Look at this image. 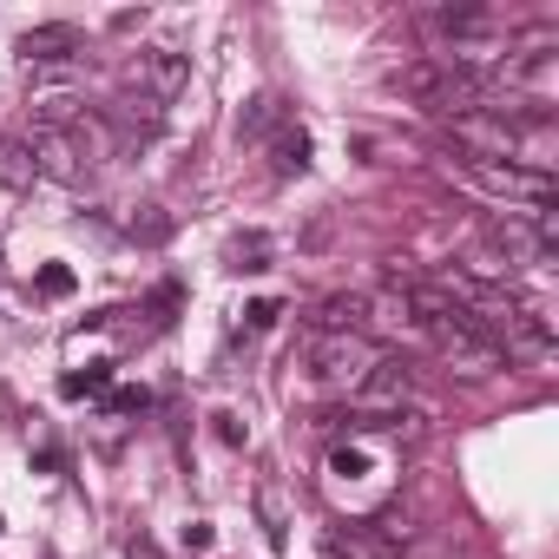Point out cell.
I'll return each instance as SVG.
<instances>
[{"label":"cell","mask_w":559,"mask_h":559,"mask_svg":"<svg viewBox=\"0 0 559 559\" xmlns=\"http://www.w3.org/2000/svg\"><path fill=\"white\" fill-rule=\"evenodd\" d=\"M454 145L467 152V165H513L520 145H526V132L507 112L474 106V112H454Z\"/></svg>","instance_id":"cell-3"},{"label":"cell","mask_w":559,"mask_h":559,"mask_svg":"<svg viewBox=\"0 0 559 559\" xmlns=\"http://www.w3.org/2000/svg\"><path fill=\"white\" fill-rule=\"evenodd\" d=\"M428 336H435L441 362H448V369H461V376H493V369L507 362V356H500V349H493L474 323H467V310H461V317H441Z\"/></svg>","instance_id":"cell-4"},{"label":"cell","mask_w":559,"mask_h":559,"mask_svg":"<svg viewBox=\"0 0 559 559\" xmlns=\"http://www.w3.org/2000/svg\"><path fill=\"white\" fill-rule=\"evenodd\" d=\"M27 67H67V60H80L86 53V34L73 27V21H40V27H27L21 34V47H14Z\"/></svg>","instance_id":"cell-7"},{"label":"cell","mask_w":559,"mask_h":559,"mask_svg":"<svg viewBox=\"0 0 559 559\" xmlns=\"http://www.w3.org/2000/svg\"><path fill=\"white\" fill-rule=\"evenodd\" d=\"M467 185L507 204H552V178L539 165H467Z\"/></svg>","instance_id":"cell-6"},{"label":"cell","mask_w":559,"mask_h":559,"mask_svg":"<svg viewBox=\"0 0 559 559\" xmlns=\"http://www.w3.org/2000/svg\"><path fill=\"white\" fill-rule=\"evenodd\" d=\"M376 356L362 349V336H310V376L323 382H356Z\"/></svg>","instance_id":"cell-9"},{"label":"cell","mask_w":559,"mask_h":559,"mask_svg":"<svg viewBox=\"0 0 559 559\" xmlns=\"http://www.w3.org/2000/svg\"><path fill=\"white\" fill-rule=\"evenodd\" d=\"M132 237H145V243H165V237H171V217H165L158 204H139V217H132Z\"/></svg>","instance_id":"cell-17"},{"label":"cell","mask_w":559,"mask_h":559,"mask_svg":"<svg viewBox=\"0 0 559 559\" xmlns=\"http://www.w3.org/2000/svg\"><path fill=\"white\" fill-rule=\"evenodd\" d=\"M34 178H40V165L27 152V139H0V185H8V191H34Z\"/></svg>","instance_id":"cell-12"},{"label":"cell","mask_w":559,"mask_h":559,"mask_svg":"<svg viewBox=\"0 0 559 559\" xmlns=\"http://www.w3.org/2000/svg\"><path fill=\"white\" fill-rule=\"evenodd\" d=\"M145 402H152V395H145V389H119V395H112V408H119V415H139V408H145Z\"/></svg>","instance_id":"cell-20"},{"label":"cell","mask_w":559,"mask_h":559,"mask_svg":"<svg viewBox=\"0 0 559 559\" xmlns=\"http://www.w3.org/2000/svg\"><path fill=\"white\" fill-rule=\"evenodd\" d=\"M27 152H34V165H40V171H53V178H67V185H80V178L93 171V165H86V152H80V139H73L67 126H34Z\"/></svg>","instance_id":"cell-8"},{"label":"cell","mask_w":559,"mask_h":559,"mask_svg":"<svg viewBox=\"0 0 559 559\" xmlns=\"http://www.w3.org/2000/svg\"><path fill=\"white\" fill-rule=\"evenodd\" d=\"M257 513H263V533H270V546H284L290 520H284V500H276V487H270V480L257 487Z\"/></svg>","instance_id":"cell-15"},{"label":"cell","mask_w":559,"mask_h":559,"mask_svg":"<svg viewBox=\"0 0 559 559\" xmlns=\"http://www.w3.org/2000/svg\"><path fill=\"white\" fill-rule=\"evenodd\" d=\"M73 284H80V276H73L67 263H47V270H40V297H73Z\"/></svg>","instance_id":"cell-18"},{"label":"cell","mask_w":559,"mask_h":559,"mask_svg":"<svg viewBox=\"0 0 559 559\" xmlns=\"http://www.w3.org/2000/svg\"><path fill=\"white\" fill-rule=\"evenodd\" d=\"M389 86H395L402 99H415V106H435V112H474V106L493 93L474 60H448V53H428V60L402 67Z\"/></svg>","instance_id":"cell-1"},{"label":"cell","mask_w":559,"mask_h":559,"mask_svg":"<svg viewBox=\"0 0 559 559\" xmlns=\"http://www.w3.org/2000/svg\"><path fill=\"white\" fill-rule=\"evenodd\" d=\"M126 86L139 93L145 119H158V112L191 86V67H185V53H171V47H139L132 67H126Z\"/></svg>","instance_id":"cell-2"},{"label":"cell","mask_w":559,"mask_h":559,"mask_svg":"<svg viewBox=\"0 0 559 559\" xmlns=\"http://www.w3.org/2000/svg\"><path fill=\"white\" fill-rule=\"evenodd\" d=\"M369 310H376L369 297H323L317 317H310V336H362Z\"/></svg>","instance_id":"cell-10"},{"label":"cell","mask_w":559,"mask_h":559,"mask_svg":"<svg viewBox=\"0 0 559 559\" xmlns=\"http://www.w3.org/2000/svg\"><path fill=\"white\" fill-rule=\"evenodd\" d=\"M270 257H276V243H270L263 230H237V237L224 243V263H230L237 276H250V270H270Z\"/></svg>","instance_id":"cell-11"},{"label":"cell","mask_w":559,"mask_h":559,"mask_svg":"<svg viewBox=\"0 0 559 559\" xmlns=\"http://www.w3.org/2000/svg\"><path fill=\"white\" fill-rule=\"evenodd\" d=\"M106 382H112V369H106V362H93L86 376H67V382H60V395H67V402H80V395H106Z\"/></svg>","instance_id":"cell-16"},{"label":"cell","mask_w":559,"mask_h":559,"mask_svg":"<svg viewBox=\"0 0 559 559\" xmlns=\"http://www.w3.org/2000/svg\"><path fill=\"white\" fill-rule=\"evenodd\" d=\"M0 533H8V520H0Z\"/></svg>","instance_id":"cell-23"},{"label":"cell","mask_w":559,"mask_h":559,"mask_svg":"<svg viewBox=\"0 0 559 559\" xmlns=\"http://www.w3.org/2000/svg\"><path fill=\"white\" fill-rule=\"evenodd\" d=\"M243 317H250V330H270L276 317H284V304H276V297H263V304H250Z\"/></svg>","instance_id":"cell-19"},{"label":"cell","mask_w":559,"mask_h":559,"mask_svg":"<svg viewBox=\"0 0 559 559\" xmlns=\"http://www.w3.org/2000/svg\"><path fill=\"white\" fill-rule=\"evenodd\" d=\"M323 546H330V559H395V552H389V546H382V539H369V533H362V526H349V533H343V526H336V533H330V539H323Z\"/></svg>","instance_id":"cell-13"},{"label":"cell","mask_w":559,"mask_h":559,"mask_svg":"<svg viewBox=\"0 0 559 559\" xmlns=\"http://www.w3.org/2000/svg\"><path fill=\"white\" fill-rule=\"evenodd\" d=\"M408 389H415L408 356H376V362L356 376V415H389V408L408 402Z\"/></svg>","instance_id":"cell-5"},{"label":"cell","mask_w":559,"mask_h":559,"mask_svg":"<svg viewBox=\"0 0 559 559\" xmlns=\"http://www.w3.org/2000/svg\"><path fill=\"white\" fill-rule=\"evenodd\" d=\"M0 284H8V250H0Z\"/></svg>","instance_id":"cell-22"},{"label":"cell","mask_w":559,"mask_h":559,"mask_svg":"<svg viewBox=\"0 0 559 559\" xmlns=\"http://www.w3.org/2000/svg\"><path fill=\"white\" fill-rule=\"evenodd\" d=\"M185 546H198V552H204V546H211V526H204V520H191V526H185Z\"/></svg>","instance_id":"cell-21"},{"label":"cell","mask_w":559,"mask_h":559,"mask_svg":"<svg viewBox=\"0 0 559 559\" xmlns=\"http://www.w3.org/2000/svg\"><path fill=\"white\" fill-rule=\"evenodd\" d=\"M304 165H310V132L284 126V139H276V171H304Z\"/></svg>","instance_id":"cell-14"}]
</instances>
